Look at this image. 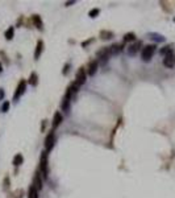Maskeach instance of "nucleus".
<instances>
[{
	"label": "nucleus",
	"mask_w": 175,
	"mask_h": 198,
	"mask_svg": "<svg viewBox=\"0 0 175 198\" xmlns=\"http://www.w3.org/2000/svg\"><path fill=\"white\" fill-rule=\"evenodd\" d=\"M112 37H114V35H113V32H111V31H101L100 32V38H101V40H111Z\"/></svg>",
	"instance_id": "6ab92c4d"
},
{
	"label": "nucleus",
	"mask_w": 175,
	"mask_h": 198,
	"mask_svg": "<svg viewBox=\"0 0 175 198\" xmlns=\"http://www.w3.org/2000/svg\"><path fill=\"white\" fill-rule=\"evenodd\" d=\"M71 4H74V2H67L66 5H71Z\"/></svg>",
	"instance_id": "c756f323"
},
{
	"label": "nucleus",
	"mask_w": 175,
	"mask_h": 198,
	"mask_svg": "<svg viewBox=\"0 0 175 198\" xmlns=\"http://www.w3.org/2000/svg\"><path fill=\"white\" fill-rule=\"evenodd\" d=\"M42 52H43V41L42 40H38L37 41V45H36V50H34V59L40 58Z\"/></svg>",
	"instance_id": "ddd939ff"
},
{
	"label": "nucleus",
	"mask_w": 175,
	"mask_h": 198,
	"mask_svg": "<svg viewBox=\"0 0 175 198\" xmlns=\"http://www.w3.org/2000/svg\"><path fill=\"white\" fill-rule=\"evenodd\" d=\"M124 49V45L123 44H114V45L109 46V52H111V54H117L120 53Z\"/></svg>",
	"instance_id": "f3484780"
},
{
	"label": "nucleus",
	"mask_w": 175,
	"mask_h": 198,
	"mask_svg": "<svg viewBox=\"0 0 175 198\" xmlns=\"http://www.w3.org/2000/svg\"><path fill=\"white\" fill-rule=\"evenodd\" d=\"M141 46H142V42L141 41H138L137 44H132L129 48H127V54H128V56H130V57H134L136 54L140 52V48Z\"/></svg>",
	"instance_id": "0eeeda50"
},
{
	"label": "nucleus",
	"mask_w": 175,
	"mask_h": 198,
	"mask_svg": "<svg viewBox=\"0 0 175 198\" xmlns=\"http://www.w3.org/2000/svg\"><path fill=\"white\" fill-rule=\"evenodd\" d=\"M86 79H87V71H86V69L82 66V68H79L78 69V71H76V74H75V81H74V83L76 85V86H82L86 82Z\"/></svg>",
	"instance_id": "20e7f679"
},
{
	"label": "nucleus",
	"mask_w": 175,
	"mask_h": 198,
	"mask_svg": "<svg viewBox=\"0 0 175 198\" xmlns=\"http://www.w3.org/2000/svg\"><path fill=\"white\" fill-rule=\"evenodd\" d=\"M33 184L36 188H37V190H41L42 189V185H43V182H42V178H41V174L40 173H36L34 174V178H33Z\"/></svg>",
	"instance_id": "4468645a"
},
{
	"label": "nucleus",
	"mask_w": 175,
	"mask_h": 198,
	"mask_svg": "<svg viewBox=\"0 0 175 198\" xmlns=\"http://www.w3.org/2000/svg\"><path fill=\"white\" fill-rule=\"evenodd\" d=\"M9 107H11V103H9V101H5L3 104H2V111L3 112H7V111H9Z\"/></svg>",
	"instance_id": "393cba45"
},
{
	"label": "nucleus",
	"mask_w": 175,
	"mask_h": 198,
	"mask_svg": "<svg viewBox=\"0 0 175 198\" xmlns=\"http://www.w3.org/2000/svg\"><path fill=\"white\" fill-rule=\"evenodd\" d=\"M163 65L166 66V68L168 69H173L174 68V65H175V56L171 53H168L167 56H165V58H163Z\"/></svg>",
	"instance_id": "6e6552de"
},
{
	"label": "nucleus",
	"mask_w": 175,
	"mask_h": 198,
	"mask_svg": "<svg viewBox=\"0 0 175 198\" xmlns=\"http://www.w3.org/2000/svg\"><path fill=\"white\" fill-rule=\"evenodd\" d=\"M136 41V33L133 32H128L124 35V42H133Z\"/></svg>",
	"instance_id": "aec40b11"
},
{
	"label": "nucleus",
	"mask_w": 175,
	"mask_h": 198,
	"mask_svg": "<svg viewBox=\"0 0 175 198\" xmlns=\"http://www.w3.org/2000/svg\"><path fill=\"white\" fill-rule=\"evenodd\" d=\"M174 23H175V19H174Z\"/></svg>",
	"instance_id": "2f4dec72"
},
{
	"label": "nucleus",
	"mask_w": 175,
	"mask_h": 198,
	"mask_svg": "<svg viewBox=\"0 0 175 198\" xmlns=\"http://www.w3.org/2000/svg\"><path fill=\"white\" fill-rule=\"evenodd\" d=\"M23 163H24V156L21 155V153H16L13 160H12V164L15 165V167H20Z\"/></svg>",
	"instance_id": "dca6fc26"
},
{
	"label": "nucleus",
	"mask_w": 175,
	"mask_h": 198,
	"mask_svg": "<svg viewBox=\"0 0 175 198\" xmlns=\"http://www.w3.org/2000/svg\"><path fill=\"white\" fill-rule=\"evenodd\" d=\"M3 98H4V91L0 89V99H3Z\"/></svg>",
	"instance_id": "c85d7f7f"
},
{
	"label": "nucleus",
	"mask_w": 175,
	"mask_h": 198,
	"mask_svg": "<svg viewBox=\"0 0 175 198\" xmlns=\"http://www.w3.org/2000/svg\"><path fill=\"white\" fill-rule=\"evenodd\" d=\"M71 98H73V89H71V86H69V87H67V90H66V94H65V97H63V99H62V102H61V108H62V111L69 112L70 104H71Z\"/></svg>",
	"instance_id": "7ed1b4c3"
},
{
	"label": "nucleus",
	"mask_w": 175,
	"mask_h": 198,
	"mask_svg": "<svg viewBox=\"0 0 175 198\" xmlns=\"http://www.w3.org/2000/svg\"><path fill=\"white\" fill-rule=\"evenodd\" d=\"M28 198H40L38 197V190L33 184H30L29 189H28Z\"/></svg>",
	"instance_id": "2eb2a0df"
},
{
	"label": "nucleus",
	"mask_w": 175,
	"mask_h": 198,
	"mask_svg": "<svg viewBox=\"0 0 175 198\" xmlns=\"http://www.w3.org/2000/svg\"><path fill=\"white\" fill-rule=\"evenodd\" d=\"M111 56V52H109V46L108 48H101L100 50L96 52V57L100 58V59H104V58H108Z\"/></svg>",
	"instance_id": "f8f14e48"
},
{
	"label": "nucleus",
	"mask_w": 175,
	"mask_h": 198,
	"mask_svg": "<svg viewBox=\"0 0 175 198\" xmlns=\"http://www.w3.org/2000/svg\"><path fill=\"white\" fill-rule=\"evenodd\" d=\"M157 50V46L155 45H146L142 48V52H141V58L142 61H150V59L153 58V56H154V53Z\"/></svg>",
	"instance_id": "f03ea898"
},
{
	"label": "nucleus",
	"mask_w": 175,
	"mask_h": 198,
	"mask_svg": "<svg viewBox=\"0 0 175 198\" xmlns=\"http://www.w3.org/2000/svg\"><path fill=\"white\" fill-rule=\"evenodd\" d=\"M2 70H3V69H2V64H0V73H2Z\"/></svg>",
	"instance_id": "7c9ffc66"
},
{
	"label": "nucleus",
	"mask_w": 175,
	"mask_h": 198,
	"mask_svg": "<svg viewBox=\"0 0 175 198\" xmlns=\"http://www.w3.org/2000/svg\"><path fill=\"white\" fill-rule=\"evenodd\" d=\"M9 185H11V181H9V177H5V178H4V190H7Z\"/></svg>",
	"instance_id": "a878e982"
},
{
	"label": "nucleus",
	"mask_w": 175,
	"mask_h": 198,
	"mask_svg": "<svg viewBox=\"0 0 175 198\" xmlns=\"http://www.w3.org/2000/svg\"><path fill=\"white\" fill-rule=\"evenodd\" d=\"M92 41H94V38H90V40H87V41H84V42H82V46H83V48L88 46V45H90V44H91Z\"/></svg>",
	"instance_id": "bb28decb"
},
{
	"label": "nucleus",
	"mask_w": 175,
	"mask_h": 198,
	"mask_svg": "<svg viewBox=\"0 0 175 198\" xmlns=\"http://www.w3.org/2000/svg\"><path fill=\"white\" fill-rule=\"evenodd\" d=\"M32 23H33L38 29H42V25L43 24H42V20H41V17L38 15H33V16H32Z\"/></svg>",
	"instance_id": "a211bd4d"
},
{
	"label": "nucleus",
	"mask_w": 175,
	"mask_h": 198,
	"mask_svg": "<svg viewBox=\"0 0 175 198\" xmlns=\"http://www.w3.org/2000/svg\"><path fill=\"white\" fill-rule=\"evenodd\" d=\"M47 155L49 153L46 151L41 152V157H40V170L43 178H47L49 176V164H47Z\"/></svg>",
	"instance_id": "f257e3e1"
},
{
	"label": "nucleus",
	"mask_w": 175,
	"mask_h": 198,
	"mask_svg": "<svg viewBox=\"0 0 175 198\" xmlns=\"http://www.w3.org/2000/svg\"><path fill=\"white\" fill-rule=\"evenodd\" d=\"M4 36H5V38H7V40H12L13 36H15V28H13V26H9V28L5 31Z\"/></svg>",
	"instance_id": "4be33fe9"
},
{
	"label": "nucleus",
	"mask_w": 175,
	"mask_h": 198,
	"mask_svg": "<svg viewBox=\"0 0 175 198\" xmlns=\"http://www.w3.org/2000/svg\"><path fill=\"white\" fill-rule=\"evenodd\" d=\"M96 71H97V61L96 59H92V61H90L88 65H87V74L92 77Z\"/></svg>",
	"instance_id": "9d476101"
},
{
	"label": "nucleus",
	"mask_w": 175,
	"mask_h": 198,
	"mask_svg": "<svg viewBox=\"0 0 175 198\" xmlns=\"http://www.w3.org/2000/svg\"><path fill=\"white\" fill-rule=\"evenodd\" d=\"M25 90H26V82L24 79H21L19 82L17 87H16V91H15V95H13V101H19L20 97L25 92Z\"/></svg>",
	"instance_id": "423d86ee"
},
{
	"label": "nucleus",
	"mask_w": 175,
	"mask_h": 198,
	"mask_svg": "<svg viewBox=\"0 0 175 198\" xmlns=\"http://www.w3.org/2000/svg\"><path fill=\"white\" fill-rule=\"evenodd\" d=\"M54 143H56V134H54V131H50L45 137V143H43V147H45V151L47 153L53 149Z\"/></svg>",
	"instance_id": "39448f33"
},
{
	"label": "nucleus",
	"mask_w": 175,
	"mask_h": 198,
	"mask_svg": "<svg viewBox=\"0 0 175 198\" xmlns=\"http://www.w3.org/2000/svg\"><path fill=\"white\" fill-rule=\"evenodd\" d=\"M147 38H150V40L155 41V42H163L165 41V37H163L162 35H159V33H155V32H150L146 35Z\"/></svg>",
	"instance_id": "9b49d317"
},
{
	"label": "nucleus",
	"mask_w": 175,
	"mask_h": 198,
	"mask_svg": "<svg viewBox=\"0 0 175 198\" xmlns=\"http://www.w3.org/2000/svg\"><path fill=\"white\" fill-rule=\"evenodd\" d=\"M62 122H63V116H62V114L59 112V111L54 112V115H53V120H52L53 128H57V127H59V125L62 124Z\"/></svg>",
	"instance_id": "1a4fd4ad"
},
{
	"label": "nucleus",
	"mask_w": 175,
	"mask_h": 198,
	"mask_svg": "<svg viewBox=\"0 0 175 198\" xmlns=\"http://www.w3.org/2000/svg\"><path fill=\"white\" fill-rule=\"evenodd\" d=\"M29 83H30V86H37L38 85V75H37V73H30V77H29Z\"/></svg>",
	"instance_id": "412c9836"
},
{
	"label": "nucleus",
	"mask_w": 175,
	"mask_h": 198,
	"mask_svg": "<svg viewBox=\"0 0 175 198\" xmlns=\"http://www.w3.org/2000/svg\"><path fill=\"white\" fill-rule=\"evenodd\" d=\"M99 13H100V9H99V8H94V9H91L90 12H88V16H90L91 19H94V17H96V16L99 15Z\"/></svg>",
	"instance_id": "b1692460"
},
{
	"label": "nucleus",
	"mask_w": 175,
	"mask_h": 198,
	"mask_svg": "<svg viewBox=\"0 0 175 198\" xmlns=\"http://www.w3.org/2000/svg\"><path fill=\"white\" fill-rule=\"evenodd\" d=\"M69 68H70V64H66V65H65V69H63V71H62V73H63L65 75L67 74V71H69Z\"/></svg>",
	"instance_id": "cd10ccee"
},
{
	"label": "nucleus",
	"mask_w": 175,
	"mask_h": 198,
	"mask_svg": "<svg viewBox=\"0 0 175 198\" xmlns=\"http://www.w3.org/2000/svg\"><path fill=\"white\" fill-rule=\"evenodd\" d=\"M173 52V48H171V45H167V46H163L161 50H159V53L162 54V56H167L168 53H171Z\"/></svg>",
	"instance_id": "5701e85b"
}]
</instances>
